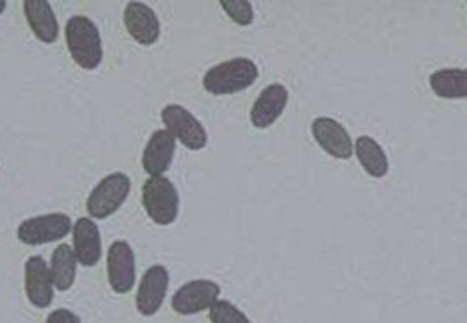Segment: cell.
<instances>
[{
	"instance_id": "cell-11",
	"label": "cell",
	"mask_w": 467,
	"mask_h": 323,
	"mask_svg": "<svg viewBox=\"0 0 467 323\" xmlns=\"http://www.w3.org/2000/svg\"><path fill=\"white\" fill-rule=\"evenodd\" d=\"M316 142L336 159H348L354 153V142L348 131L332 117H317L312 122Z\"/></svg>"
},
{
	"instance_id": "cell-14",
	"label": "cell",
	"mask_w": 467,
	"mask_h": 323,
	"mask_svg": "<svg viewBox=\"0 0 467 323\" xmlns=\"http://www.w3.org/2000/svg\"><path fill=\"white\" fill-rule=\"evenodd\" d=\"M175 139L166 130H155L142 151V168L150 177H161L171 166Z\"/></svg>"
},
{
	"instance_id": "cell-5",
	"label": "cell",
	"mask_w": 467,
	"mask_h": 323,
	"mask_svg": "<svg viewBox=\"0 0 467 323\" xmlns=\"http://www.w3.org/2000/svg\"><path fill=\"white\" fill-rule=\"evenodd\" d=\"M161 120L164 124V130L188 150L197 151L206 146L208 135L204 126L186 108L179 104H168L161 111Z\"/></svg>"
},
{
	"instance_id": "cell-16",
	"label": "cell",
	"mask_w": 467,
	"mask_h": 323,
	"mask_svg": "<svg viewBox=\"0 0 467 323\" xmlns=\"http://www.w3.org/2000/svg\"><path fill=\"white\" fill-rule=\"evenodd\" d=\"M24 13L33 35L46 44H51L58 36V22L51 9V4L46 0H26Z\"/></svg>"
},
{
	"instance_id": "cell-8",
	"label": "cell",
	"mask_w": 467,
	"mask_h": 323,
	"mask_svg": "<svg viewBox=\"0 0 467 323\" xmlns=\"http://www.w3.org/2000/svg\"><path fill=\"white\" fill-rule=\"evenodd\" d=\"M24 288L29 303L36 308H47L53 303V277L42 255L27 257L24 265Z\"/></svg>"
},
{
	"instance_id": "cell-4",
	"label": "cell",
	"mask_w": 467,
	"mask_h": 323,
	"mask_svg": "<svg viewBox=\"0 0 467 323\" xmlns=\"http://www.w3.org/2000/svg\"><path fill=\"white\" fill-rule=\"evenodd\" d=\"M131 190V181L126 173L115 172L106 175L89 193L86 201L88 214L93 219H104L117 212L120 204L128 199Z\"/></svg>"
},
{
	"instance_id": "cell-2",
	"label": "cell",
	"mask_w": 467,
	"mask_h": 323,
	"mask_svg": "<svg viewBox=\"0 0 467 323\" xmlns=\"http://www.w3.org/2000/svg\"><path fill=\"white\" fill-rule=\"evenodd\" d=\"M66 44L82 69H95L102 62L100 33L88 16L75 15L66 22Z\"/></svg>"
},
{
	"instance_id": "cell-7",
	"label": "cell",
	"mask_w": 467,
	"mask_h": 323,
	"mask_svg": "<svg viewBox=\"0 0 467 323\" xmlns=\"http://www.w3.org/2000/svg\"><path fill=\"white\" fill-rule=\"evenodd\" d=\"M221 287L212 279H193L184 283L171 296V308L177 314L192 316L202 310H210V307L219 299Z\"/></svg>"
},
{
	"instance_id": "cell-21",
	"label": "cell",
	"mask_w": 467,
	"mask_h": 323,
	"mask_svg": "<svg viewBox=\"0 0 467 323\" xmlns=\"http://www.w3.org/2000/svg\"><path fill=\"white\" fill-rule=\"evenodd\" d=\"M223 11L239 26H250L254 22L252 4L246 0H221Z\"/></svg>"
},
{
	"instance_id": "cell-3",
	"label": "cell",
	"mask_w": 467,
	"mask_h": 323,
	"mask_svg": "<svg viewBox=\"0 0 467 323\" xmlns=\"http://www.w3.org/2000/svg\"><path fill=\"white\" fill-rule=\"evenodd\" d=\"M142 206L155 224H171L179 214V193L175 184L164 175L150 177L142 184Z\"/></svg>"
},
{
	"instance_id": "cell-6",
	"label": "cell",
	"mask_w": 467,
	"mask_h": 323,
	"mask_svg": "<svg viewBox=\"0 0 467 323\" xmlns=\"http://www.w3.org/2000/svg\"><path fill=\"white\" fill-rule=\"evenodd\" d=\"M73 230L71 219L66 214H44L22 221L16 228V237L24 245H46L66 237Z\"/></svg>"
},
{
	"instance_id": "cell-18",
	"label": "cell",
	"mask_w": 467,
	"mask_h": 323,
	"mask_svg": "<svg viewBox=\"0 0 467 323\" xmlns=\"http://www.w3.org/2000/svg\"><path fill=\"white\" fill-rule=\"evenodd\" d=\"M354 153L370 177H383L389 172V159L383 148L368 135H361L354 142Z\"/></svg>"
},
{
	"instance_id": "cell-20",
	"label": "cell",
	"mask_w": 467,
	"mask_h": 323,
	"mask_svg": "<svg viewBox=\"0 0 467 323\" xmlns=\"http://www.w3.org/2000/svg\"><path fill=\"white\" fill-rule=\"evenodd\" d=\"M210 321L212 323H252L246 314H243L234 303L226 299H217L210 307Z\"/></svg>"
},
{
	"instance_id": "cell-12",
	"label": "cell",
	"mask_w": 467,
	"mask_h": 323,
	"mask_svg": "<svg viewBox=\"0 0 467 323\" xmlns=\"http://www.w3.org/2000/svg\"><path fill=\"white\" fill-rule=\"evenodd\" d=\"M124 26L131 38L142 46H151L159 40L161 24L151 7L140 2H128L124 7Z\"/></svg>"
},
{
	"instance_id": "cell-13",
	"label": "cell",
	"mask_w": 467,
	"mask_h": 323,
	"mask_svg": "<svg viewBox=\"0 0 467 323\" xmlns=\"http://www.w3.org/2000/svg\"><path fill=\"white\" fill-rule=\"evenodd\" d=\"M286 102H288V89L277 82L268 84L259 93V97L255 99L250 109V122L259 130L272 126L285 111Z\"/></svg>"
},
{
	"instance_id": "cell-17",
	"label": "cell",
	"mask_w": 467,
	"mask_h": 323,
	"mask_svg": "<svg viewBox=\"0 0 467 323\" xmlns=\"http://www.w3.org/2000/svg\"><path fill=\"white\" fill-rule=\"evenodd\" d=\"M429 86L441 99H467V69H438L429 77Z\"/></svg>"
},
{
	"instance_id": "cell-15",
	"label": "cell",
	"mask_w": 467,
	"mask_h": 323,
	"mask_svg": "<svg viewBox=\"0 0 467 323\" xmlns=\"http://www.w3.org/2000/svg\"><path fill=\"white\" fill-rule=\"evenodd\" d=\"M73 252L82 266H95L102 254V241L97 223L91 217H78L73 224Z\"/></svg>"
},
{
	"instance_id": "cell-10",
	"label": "cell",
	"mask_w": 467,
	"mask_h": 323,
	"mask_svg": "<svg viewBox=\"0 0 467 323\" xmlns=\"http://www.w3.org/2000/svg\"><path fill=\"white\" fill-rule=\"evenodd\" d=\"M108 281L113 292L128 294L135 285V254L126 241L111 243L108 250Z\"/></svg>"
},
{
	"instance_id": "cell-23",
	"label": "cell",
	"mask_w": 467,
	"mask_h": 323,
	"mask_svg": "<svg viewBox=\"0 0 467 323\" xmlns=\"http://www.w3.org/2000/svg\"><path fill=\"white\" fill-rule=\"evenodd\" d=\"M5 11V2L4 0H0V15Z\"/></svg>"
},
{
	"instance_id": "cell-22",
	"label": "cell",
	"mask_w": 467,
	"mask_h": 323,
	"mask_svg": "<svg viewBox=\"0 0 467 323\" xmlns=\"http://www.w3.org/2000/svg\"><path fill=\"white\" fill-rule=\"evenodd\" d=\"M44 323H80V318L67 308H57L47 314Z\"/></svg>"
},
{
	"instance_id": "cell-1",
	"label": "cell",
	"mask_w": 467,
	"mask_h": 323,
	"mask_svg": "<svg viewBox=\"0 0 467 323\" xmlns=\"http://www.w3.org/2000/svg\"><path fill=\"white\" fill-rule=\"evenodd\" d=\"M259 75L252 58L235 57L210 68L202 77V86L212 95H230L250 88Z\"/></svg>"
},
{
	"instance_id": "cell-9",
	"label": "cell",
	"mask_w": 467,
	"mask_h": 323,
	"mask_svg": "<svg viewBox=\"0 0 467 323\" xmlns=\"http://www.w3.org/2000/svg\"><path fill=\"white\" fill-rule=\"evenodd\" d=\"M170 285V274L166 266L153 265L150 266L139 283V290L135 296V307L142 316H153L164 303L166 292Z\"/></svg>"
},
{
	"instance_id": "cell-19",
	"label": "cell",
	"mask_w": 467,
	"mask_h": 323,
	"mask_svg": "<svg viewBox=\"0 0 467 323\" xmlns=\"http://www.w3.org/2000/svg\"><path fill=\"white\" fill-rule=\"evenodd\" d=\"M51 277H53V285L58 290H69L75 283V276H77V257L75 252L67 246V245H58L53 250L51 255Z\"/></svg>"
}]
</instances>
